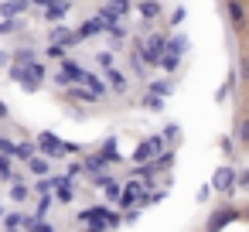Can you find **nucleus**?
Listing matches in <instances>:
<instances>
[{
  "mask_svg": "<svg viewBox=\"0 0 249 232\" xmlns=\"http://www.w3.org/2000/svg\"><path fill=\"white\" fill-rule=\"evenodd\" d=\"M181 21H184V7H174L171 11V24H181Z\"/></svg>",
  "mask_w": 249,
  "mask_h": 232,
  "instance_id": "obj_43",
  "label": "nucleus"
},
{
  "mask_svg": "<svg viewBox=\"0 0 249 232\" xmlns=\"http://www.w3.org/2000/svg\"><path fill=\"white\" fill-rule=\"evenodd\" d=\"M167 150V140H164V133H154V137H147V140H140L137 143V150H133V164H150L157 154H164Z\"/></svg>",
  "mask_w": 249,
  "mask_h": 232,
  "instance_id": "obj_2",
  "label": "nucleus"
},
{
  "mask_svg": "<svg viewBox=\"0 0 249 232\" xmlns=\"http://www.w3.org/2000/svg\"><path fill=\"white\" fill-rule=\"evenodd\" d=\"M4 215H7V212H4V205H0V222H4Z\"/></svg>",
  "mask_w": 249,
  "mask_h": 232,
  "instance_id": "obj_50",
  "label": "nucleus"
},
{
  "mask_svg": "<svg viewBox=\"0 0 249 232\" xmlns=\"http://www.w3.org/2000/svg\"><path fill=\"white\" fill-rule=\"evenodd\" d=\"M106 75V86L116 92V96H126V89H130V82H126V75L123 72H116V69H109V72H103Z\"/></svg>",
  "mask_w": 249,
  "mask_h": 232,
  "instance_id": "obj_16",
  "label": "nucleus"
},
{
  "mask_svg": "<svg viewBox=\"0 0 249 232\" xmlns=\"http://www.w3.org/2000/svg\"><path fill=\"white\" fill-rule=\"evenodd\" d=\"M99 11H103V14H109V18H116V21H123V18L133 11V0H103Z\"/></svg>",
  "mask_w": 249,
  "mask_h": 232,
  "instance_id": "obj_12",
  "label": "nucleus"
},
{
  "mask_svg": "<svg viewBox=\"0 0 249 232\" xmlns=\"http://www.w3.org/2000/svg\"><path fill=\"white\" fill-rule=\"evenodd\" d=\"M48 208H52V195H41V201H38V218H45Z\"/></svg>",
  "mask_w": 249,
  "mask_h": 232,
  "instance_id": "obj_39",
  "label": "nucleus"
},
{
  "mask_svg": "<svg viewBox=\"0 0 249 232\" xmlns=\"http://www.w3.org/2000/svg\"><path fill=\"white\" fill-rule=\"evenodd\" d=\"M106 167H109V161H106L103 154H89V157L82 161V171H86V174H99V171H106Z\"/></svg>",
  "mask_w": 249,
  "mask_h": 232,
  "instance_id": "obj_19",
  "label": "nucleus"
},
{
  "mask_svg": "<svg viewBox=\"0 0 249 232\" xmlns=\"http://www.w3.org/2000/svg\"><path fill=\"white\" fill-rule=\"evenodd\" d=\"M48 45L75 48V45H79V38H75V31H72V28H65V24H52V31H48Z\"/></svg>",
  "mask_w": 249,
  "mask_h": 232,
  "instance_id": "obj_8",
  "label": "nucleus"
},
{
  "mask_svg": "<svg viewBox=\"0 0 249 232\" xmlns=\"http://www.w3.org/2000/svg\"><path fill=\"white\" fill-rule=\"evenodd\" d=\"M103 191H106V198H109V201H116V198H120V195H123V184H120V181H116V178H113V181H109V184H106V188H103Z\"/></svg>",
  "mask_w": 249,
  "mask_h": 232,
  "instance_id": "obj_33",
  "label": "nucleus"
},
{
  "mask_svg": "<svg viewBox=\"0 0 249 232\" xmlns=\"http://www.w3.org/2000/svg\"><path fill=\"white\" fill-rule=\"evenodd\" d=\"M7 58H11V55H4V52H0V65H4V62H7Z\"/></svg>",
  "mask_w": 249,
  "mask_h": 232,
  "instance_id": "obj_48",
  "label": "nucleus"
},
{
  "mask_svg": "<svg viewBox=\"0 0 249 232\" xmlns=\"http://www.w3.org/2000/svg\"><path fill=\"white\" fill-rule=\"evenodd\" d=\"M35 154H38V143H35V140H21V143L14 147V157H18V161H31Z\"/></svg>",
  "mask_w": 249,
  "mask_h": 232,
  "instance_id": "obj_22",
  "label": "nucleus"
},
{
  "mask_svg": "<svg viewBox=\"0 0 249 232\" xmlns=\"http://www.w3.org/2000/svg\"><path fill=\"white\" fill-rule=\"evenodd\" d=\"M242 218H246V222H249V205H246V212H242Z\"/></svg>",
  "mask_w": 249,
  "mask_h": 232,
  "instance_id": "obj_49",
  "label": "nucleus"
},
{
  "mask_svg": "<svg viewBox=\"0 0 249 232\" xmlns=\"http://www.w3.org/2000/svg\"><path fill=\"white\" fill-rule=\"evenodd\" d=\"M52 82H55V86H58V89H72V86H75V82H72V79H69V75H65V72H62V69H58V72H55V75H52Z\"/></svg>",
  "mask_w": 249,
  "mask_h": 232,
  "instance_id": "obj_34",
  "label": "nucleus"
},
{
  "mask_svg": "<svg viewBox=\"0 0 249 232\" xmlns=\"http://www.w3.org/2000/svg\"><path fill=\"white\" fill-rule=\"evenodd\" d=\"M38 150H41V157H62L65 154V143H62V137H55L52 130H45V133H38Z\"/></svg>",
  "mask_w": 249,
  "mask_h": 232,
  "instance_id": "obj_6",
  "label": "nucleus"
},
{
  "mask_svg": "<svg viewBox=\"0 0 249 232\" xmlns=\"http://www.w3.org/2000/svg\"><path fill=\"white\" fill-rule=\"evenodd\" d=\"M96 65H99L103 72H109V69H116V55H113V52H99V55H96Z\"/></svg>",
  "mask_w": 249,
  "mask_h": 232,
  "instance_id": "obj_28",
  "label": "nucleus"
},
{
  "mask_svg": "<svg viewBox=\"0 0 249 232\" xmlns=\"http://www.w3.org/2000/svg\"><path fill=\"white\" fill-rule=\"evenodd\" d=\"M164 140H167V143H178V140H181V126H178V123H167V126H164Z\"/></svg>",
  "mask_w": 249,
  "mask_h": 232,
  "instance_id": "obj_32",
  "label": "nucleus"
},
{
  "mask_svg": "<svg viewBox=\"0 0 249 232\" xmlns=\"http://www.w3.org/2000/svg\"><path fill=\"white\" fill-rule=\"evenodd\" d=\"M79 174H82V164H69V171H65V178H72V181H75Z\"/></svg>",
  "mask_w": 249,
  "mask_h": 232,
  "instance_id": "obj_44",
  "label": "nucleus"
},
{
  "mask_svg": "<svg viewBox=\"0 0 249 232\" xmlns=\"http://www.w3.org/2000/svg\"><path fill=\"white\" fill-rule=\"evenodd\" d=\"M239 79L249 86V55H239Z\"/></svg>",
  "mask_w": 249,
  "mask_h": 232,
  "instance_id": "obj_36",
  "label": "nucleus"
},
{
  "mask_svg": "<svg viewBox=\"0 0 249 232\" xmlns=\"http://www.w3.org/2000/svg\"><path fill=\"white\" fill-rule=\"evenodd\" d=\"M0 181H14V167H11L7 154H0Z\"/></svg>",
  "mask_w": 249,
  "mask_h": 232,
  "instance_id": "obj_29",
  "label": "nucleus"
},
{
  "mask_svg": "<svg viewBox=\"0 0 249 232\" xmlns=\"http://www.w3.org/2000/svg\"><path fill=\"white\" fill-rule=\"evenodd\" d=\"M140 201H147V184L133 178V181L123 184V195L116 198V205H120V208H133V205H140Z\"/></svg>",
  "mask_w": 249,
  "mask_h": 232,
  "instance_id": "obj_4",
  "label": "nucleus"
},
{
  "mask_svg": "<svg viewBox=\"0 0 249 232\" xmlns=\"http://www.w3.org/2000/svg\"><path fill=\"white\" fill-rule=\"evenodd\" d=\"M62 72H65V75H69V79L79 86V79H82V72H86V69H82V65H75L72 58H65V62H62Z\"/></svg>",
  "mask_w": 249,
  "mask_h": 232,
  "instance_id": "obj_25",
  "label": "nucleus"
},
{
  "mask_svg": "<svg viewBox=\"0 0 249 232\" xmlns=\"http://www.w3.org/2000/svg\"><path fill=\"white\" fill-rule=\"evenodd\" d=\"M208 198H212V184H205V188L198 191V201H208Z\"/></svg>",
  "mask_w": 249,
  "mask_h": 232,
  "instance_id": "obj_45",
  "label": "nucleus"
},
{
  "mask_svg": "<svg viewBox=\"0 0 249 232\" xmlns=\"http://www.w3.org/2000/svg\"><path fill=\"white\" fill-rule=\"evenodd\" d=\"M18 28H21L18 21H7V18H0V35H14Z\"/></svg>",
  "mask_w": 249,
  "mask_h": 232,
  "instance_id": "obj_38",
  "label": "nucleus"
},
{
  "mask_svg": "<svg viewBox=\"0 0 249 232\" xmlns=\"http://www.w3.org/2000/svg\"><path fill=\"white\" fill-rule=\"evenodd\" d=\"M0 225H4V232L21 229V225H24V212H11V215H4V222H0Z\"/></svg>",
  "mask_w": 249,
  "mask_h": 232,
  "instance_id": "obj_26",
  "label": "nucleus"
},
{
  "mask_svg": "<svg viewBox=\"0 0 249 232\" xmlns=\"http://www.w3.org/2000/svg\"><path fill=\"white\" fill-rule=\"evenodd\" d=\"M55 198H58V205H72V201H75L72 178H65V174H55Z\"/></svg>",
  "mask_w": 249,
  "mask_h": 232,
  "instance_id": "obj_13",
  "label": "nucleus"
},
{
  "mask_svg": "<svg viewBox=\"0 0 249 232\" xmlns=\"http://www.w3.org/2000/svg\"><path fill=\"white\" fill-rule=\"evenodd\" d=\"M123 222H126V225H137V222H140V208H126Z\"/></svg>",
  "mask_w": 249,
  "mask_h": 232,
  "instance_id": "obj_41",
  "label": "nucleus"
},
{
  "mask_svg": "<svg viewBox=\"0 0 249 232\" xmlns=\"http://www.w3.org/2000/svg\"><path fill=\"white\" fill-rule=\"evenodd\" d=\"M235 188H249V167L235 171Z\"/></svg>",
  "mask_w": 249,
  "mask_h": 232,
  "instance_id": "obj_40",
  "label": "nucleus"
},
{
  "mask_svg": "<svg viewBox=\"0 0 249 232\" xmlns=\"http://www.w3.org/2000/svg\"><path fill=\"white\" fill-rule=\"evenodd\" d=\"M212 188L229 201L232 195H235V167L232 164H222V167H215V174H212Z\"/></svg>",
  "mask_w": 249,
  "mask_h": 232,
  "instance_id": "obj_3",
  "label": "nucleus"
},
{
  "mask_svg": "<svg viewBox=\"0 0 249 232\" xmlns=\"http://www.w3.org/2000/svg\"><path fill=\"white\" fill-rule=\"evenodd\" d=\"M137 11H140L147 21H157V18L164 14V4H160V0H137Z\"/></svg>",
  "mask_w": 249,
  "mask_h": 232,
  "instance_id": "obj_17",
  "label": "nucleus"
},
{
  "mask_svg": "<svg viewBox=\"0 0 249 232\" xmlns=\"http://www.w3.org/2000/svg\"><path fill=\"white\" fill-rule=\"evenodd\" d=\"M126 35H130V31H126V24H123V21H116V24L109 28V38H113L116 45H120V41H126Z\"/></svg>",
  "mask_w": 249,
  "mask_h": 232,
  "instance_id": "obj_31",
  "label": "nucleus"
},
{
  "mask_svg": "<svg viewBox=\"0 0 249 232\" xmlns=\"http://www.w3.org/2000/svg\"><path fill=\"white\" fill-rule=\"evenodd\" d=\"M11 58H14L18 65H31V62H38V52H35L31 45H21V48H18V52H14Z\"/></svg>",
  "mask_w": 249,
  "mask_h": 232,
  "instance_id": "obj_21",
  "label": "nucleus"
},
{
  "mask_svg": "<svg viewBox=\"0 0 249 232\" xmlns=\"http://www.w3.org/2000/svg\"><path fill=\"white\" fill-rule=\"evenodd\" d=\"M28 11H31V0H0V18H7V21H18Z\"/></svg>",
  "mask_w": 249,
  "mask_h": 232,
  "instance_id": "obj_10",
  "label": "nucleus"
},
{
  "mask_svg": "<svg viewBox=\"0 0 249 232\" xmlns=\"http://www.w3.org/2000/svg\"><path fill=\"white\" fill-rule=\"evenodd\" d=\"M7 116H11V106H7L4 99H0V120H7Z\"/></svg>",
  "mask_w": 249,
  "mask_h": 232,
  "instance_id": "obj_46",
  "label": "nucleus"
},
{
  "mask_svg": "<svg viewBox=\"0 0 249 232\" xmlns=\"http://www.w3.org/2000/svg\"><path fill=\"white\" fill-rule=\"evenodd\" d=\"M45 65L41 62H31V65H24V79H21V89L24 92H35V89H41V82H45Z\"/></svg>",
  "mask_w": 249,
  "mask_h": 232,
  "instance_id": "obj_7",
  "label": "nucleus"
},
{
  "mask_svg": "<svg viewBox=\"0 0 249 232\" xmlns=\"http://www.w3.org/2000/svg\"><path fill=\"white\" fill-rule=\"evenodd\" d=\"M235 218H242V212L239 208H232V205H222V208H215L212 215H208V222H205V232H222L229 222H235Z\"/></svg>",
  "mask_w": 249,
  "mask_h": 232,
  "instance_id": "obj_5",
  "label": "nucleus"
},
{
  "mask_svg": "<svg viewBox=\"0 0 249 232\" xmlns=\"http://www.w3.org/2000/svg\"><path fill=\"white\" fill-rule=\"evenodd\" d=\"M35 195H48V191H55V174L52 178H38V184L31 188Z\"/></svg>",
  "mask_w": 249,
  "mask_h": 232,
  "instance_id": "obj_30",
  "label": "nucleus"
},
{
  "mask_svg": "<svg viewBox=\"0 0 249 232\" xmlns=\"http://www.w3.org/2000/svg\"><path fill=\"white\" fill-rule=\"evenodd\" d=\"M11 232H14V229H11Z\"/></svg>",
  "mask_w": 249,
  "mask_h": 232,
  "instance_id": "obj_51",
  "label": "nucleus"
},
{
  "mask_svg": "<svg viewBox=\"0 0 249 232\" xmlns=\"http://www.w3.org/2000/svg\"><path fill=\"white\" fill-rule=\"evenodd\" d=\"M225 11H229V21H232V28H235V31H246V24H249V14H246V4H242V0H225Z\"/></svg>",
  "mask_w": 249,
  "mask_h": 232,
  "instance_id": "obj_9",
  "label": "nucleus"
},
{
  "mask_svg": "<svg viewBox=\"0 0 249 232\" xmlns=\"http://www.w3.org/2000/svg\"><path fill=\"white\" fill-rule=\"evenodd\" d=\"M72 11V0H52V4L41 11V18L48 21V24H62V18Z\"/></svg>",
  "mask_w": 249,
  "mask_h": 232,
  "instance_id": "obj_11",
  "label": "nucleus"
},
{
  "mask_svg": "<svg viewBox=\"0 0 249 232\" xmlns=\"http://www.w3.org/2000/svg\"><path fill=\"white\" fill-rule=\"evenodd\" d=\"M28 171H31L35 178H48V171H52V161H48V157H38V154H35V157L28 161Z\"/></svg>",
  "mask_w": 249,
  "mask_h": 232,
  "instance_id": "obj_20",
  "label": "nucleus"
},
{
  "mask_svg": "<svg viewBox=\"0 0 249 232\" xmlns=\"http://www.w3.org/2000/svg\"><path fill=\"white\" fill-rule=\"evenodd\" d=\"M106 215H109V208H86V212L79 215V222H92V225H96V222H106ZM106 225H109V222H106Z\"/></svg>",
  "mask_w": 249,
  "mask_h": 232,
  "instance_id": "obj_23",
  "label": "nucleus"
},
{
  "mask_svg": "<svg viewBox=\"0 0 249 232\" xmlns=\"http://www.w3.org/2000/svg\"><path fill=\"white\" fill-rule=\"evenodd\" d=\"M45 58H52V62H65V58H69V48H62V45H48V48H45Z\"/></svg>",
  "mask_w": 249,
  "mask_h": 232,
  "instance_id": "obj_27",
  "label": "nucleus"
},
{
  "mask_svg": "<svg viewBox=\"0 0 249 232\" xmlns=\"http://www.w3.org/2000/svg\"><path fill=\"white\" fill-rule=\"evenodd\" d=\"M99 154H103V157H106L109 164H116V161H120V150H116V140H113V137H106V140H103V147H99Z\"/></svg>",
  "mask_w": 249,
  "mask_h": 232,
  "instance_id": "obj_24",
  "label": "nucleus"
},
{
  "mask_svg": "<svg viewBox=\"0 0 249 232\" xmlns=\"http://www.w3.org/2000/svg\"><path fill=\"white\" fill-rule=\"evenodd\" d=\"M239 143H242V147H249V116L239 123Z\"/></svg>",
  "mask_w": 249,
  "mask_h": 232,
  "instance_id": "obj_37",
  "label": "nucleus"
},
{
  "mask_svg": "<svg viewBox=\"0 0 249 232\" xmlns=\"http://www.w3.org/2000/svg\"><path fill=\"white\" fill-rule=\"evenodd\" d=\"M143 106H147V109H157V113H160V109H164V99H160V96H150V92H147V96H143Z\"/></svg>",
  "mask_w": 249,
  "mask_h": 232,
  "instance_id": "obj_35",
  "label": "nucleus"
},
{
  "mask_svg": "<svg viewBox=\"0 0 249 232\" xmlns=\"http://www.w3.org/2000/svg\"><path fill=\"white\" fill-rule=\"evenodd\" d=\"M31 195H35V191L24 184V178H21V174H14V181H11V201H14V205H24Z\"/></svg>",
  "mask_w": 249,
  "mask_h": 232,
  "instance_id": "obj_15",
  "label": "nucleus"
},
{
  "mask_svg": "<svg viewBox=\"0 0 249 232\" xmlns=\"http://www.w3.org/2000/svg\"><path fill=\"white\" fill-rule=\"evenodd\" d=\"M147 92L150 96H160V99H167L171 92H174V82L164 75V79H154V82H147Z\"/></svg>",
  "mask_w": 249,
  "mask_h": 232,
  "instance_id": "obj_18",
  "label": "nucleus"
},
{
  "mask_svg": "<svg viewBox=\"0 0 249 232\" xmlns=\"http://www.w3.org/2000/svg\"><path fill=\"white\" fill-rule=\"evenodd\" d=\"M48 4H52V0H31V7H41V11H45Z\"/></svg>",
  "mask_w": 249,
  "mask_h": 232,
  "instance_id": "obj_47",
  "label": "nucleus"
},
{
  "mask_svg": "<svg viewBox=\"0 0 249 232\" xmlns=\"http://www.w3.org/2000/svg\"><path fill=\"white\" fill-rule=\"evenodd\" d=\"M79 86H86V89H89L92 96H99V99H103V96L109 92V86H106V79H99V75H92V72H82V79H79Z\"/></svg>",
  "mask_w": 249,
  "mask_h": 232,
  "instance_id": "obj_14",
  "label": "nucleus"
},
{
  "mask_svg": "<svg viewBox=\"0 0 249 232\" xmlns=\"http://www.w3.org/2000/svg\"><path fill=\"white\" fill-rule=\"evenodd\" d=\"M188 48H191L188 35H181V31L167 35L164 52H160V69H164V75H174V72L181 69V58H184V52H188Z\"/></svg>",
  "mask_w": 249,
  "mask_h": 232,
  "instance_id": "obj_1",
  "label": "nucleus"
},
{
  "mask_svg": "<svg viewBox=\"0 0 249 232\" xmlns=\"http://www.w3.org/2000/svg\"><path fill=\"white\" fill-rule=\"evenodd\" d=\"M11 79H14V82H21V79H24V65H18V62H14V65H11Z\"/></svg>",
  "mask_w": 249,
  "mask_h": 232,
  "instance_id": "obj_42",
  "label": "nucleus"
}]
</instances>
